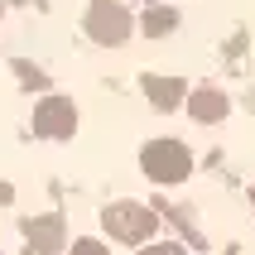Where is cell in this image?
Returning a JSON list of instances; mask_svg holds the SVG:
<instances>
[{"label": "cell", "mask_w": 255, "mask_h": 255, "mask_svg": "<svg viewBox=\"0 0 255 255\" xmlns=\"http://www.w3.org/2000/svg\"><path fill=\"white\" fill-rule=\"evenodd\" d=\"M140 255H183V251H178V246H169V241H164V246H144Z\"/></svg>", "instance_id": "30bf717a"}, {"label": "cell", "mask_w": 255, "mask_h": 255, "mask_svg": "<svg viewBox=\"0 0 255 255\" xmlns=\"http://www.w3.org/2000/svg\"><path fill=\"white\" fill-rule=\"evenodd\" d=\"M231 101L222 97V92H212V87H198V92H188V116L193 121H202V126H217V121H227Z\"/></svg>", "instance_id": "52a82bcc"}, {"label": "cell", "mask_w": 255, "mask_h": 255, "mask_svg": "<svg viewBox=\"0 0 255 255\" xmlns=\"http://www.w3.org/2000/svg\"><path fill=\"white\" fill-rule=\"evenodd\" d=\"M140 87H144V97H149L154 111H178V106L188 101V82L183 77H154V72H149Z\"/></svg>", "instance_id": "5b68a950"}, {"label": "cell", "mask_w": 255, "mask_h": 255, "mask_svg": "<svg viewBox=\"0 0 255 255\" xmlns=\"http://www.w3.org/2000/svg\"><path fill=\"white\" fill-rule=\"evenodd\" d=\"M82 29H87V39L101 43V48H121L130 39V29H135V19H130V10L121 0H92Z\"/></svg>", "instance_id": "3957f363"}, {"label": "cell", "mask_w": 255, "mask_h": 255, "mask_svg": "<svg viewBox=\"0 0 255 255\" xmlns=\"http://www.w3.org/2000/svg\"><path fill=\"white\" fill-rule=\"evenodd\" d=\"M68 255H111V251H106V241H97V236H82V241H72Z\"/></svg>", "instance_id": "9c48e42d"}, {"label": "cell", "mask_w": 255, "mask_h": 255, "mask_svg": "<svg viewBox=\"0 0 255 255\" xmlns=\"http://www.w3.org/2000/svg\"><path fill=\"white\" fill-rule=\"evenodd\" d=\"M173 29H178V10H173V5H154V10H144V19H140V34H149V39H169Z\"/></svg>", "instance_id": "ba28073f"}, {"label": "cell", "mask_w": 255, "mask_h": 255, "mask_svg": "<svg viewBox=\"0 0 255 255\" xmlns=\"http://www.w3.org/2000/svg\"><path fill=\"white\" fill-rule=\"evenodd\" d=\"M251 207H255V188H251Z\"/></svg>", "instance_id": "8fae6325"}, {"label": "cell", "mask_w": 255, "mask_h": 255, "mask_svg": "<svg viewBox=\"0 0 255 255\" xmlns=\"http://www.w3.org/2000/svg\"><path fill=\"white\" fill-rule=\"evenodd\" d=\"M29 126H34L39 140H72L77 135V106L68 97H43L34 106V121Z\"/></svg>", "instance_id": "277c9868"}, {"label": "cell", "mask_w": 255, "mask_h": 255, "mask_svg": "<svg viewBox=\"0 0 255 255\" xmlns=\"http://www.w3.org/2000/svg\"><path fill=\"white\" fill-rule=\"evenodd\" d=\"M101 227L111 241H126V246H144L154 236L159 217L144 207V202H111V207H101Z\"/></svg>", "instance_id": "7a4b0ae2"}, {"label": "cell", "mask_w": 255, "mask_h": 255, "mask_svg": "<svg viewBox=\"0 0 255 255\" xmlns=\"http://www.w3.org/2000/svg\"><path fill=\"white\" fill-rule=\"evenodd\" d=\"M140 169L154 178V183L173 188V183H183L188 173H193V149H188L183 140H173V135H164V140H149L140 149Z\"/></svg>", "instance_id": "6da1fadb"}, {"label": "cell", "mask_w": 255, "mask_h": 255, "mask_svg": "<svg viewBox=\"0 0 255 255\" xmlns=\"http://www.w3.org/2000/svg\"><path fill=\"white\" fill-rule=\"evenodd\" d=\"M63 217L58 212H48V217H34V222H24V241L34 246L39 255H53V251H63Z\"/></svg>", "instance_id": "8992f818"}]
</instances>
